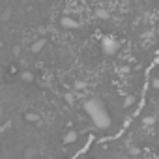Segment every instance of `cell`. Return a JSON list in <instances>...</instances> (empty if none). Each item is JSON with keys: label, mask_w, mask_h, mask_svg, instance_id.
<instances>
[{"label": "cell", "mask_w": 159, "mask_h": 159, "mask_svg": "<svg viewBox=\"0 0 159 159\" xmlns=\"http://www.w3.org/2000/svg\"><path fill=\"white\" fill-rule=\"evenodd\" d=\"M84 111L88 112V116L92 118L94 125L98 129H109L111 127V114L105 107V103L99 98H90L84 101Z\"/></svg>", "instance_id": "obj_1"}, {"label": "cell", "mask_w": 159, "mask_h": 159, "mask_svg": "<svg viewBox=\"0 0 159 159\" xmlns=\"http://www.w3.org/2000/svg\"><path fill=\"white\" fill-rule=\"evenodd\" d=\"M98 17H99V19H105V17H107V11H105V10H98Z\"/></svg>", "instance_id": "obj_9"}, {"label": "cell", "mask_w": 159, "mask_h": 159, "mask_svg": "<svg viewBox=\"0 0 159 159\" xmlns=\"http://www.w3.org/2000/svg\"><path fill=\"white\" fill-rule=\"evenodd\" d=\"M157 159H159V157H157Z\"/></svg>", "instance_id": "obj_14"}, {"label": "cell", "mask_w": 159, "mask_h": 159, "mask_svg": "<svg viewBox=\"0 0 159 159\" xmlns=\"http://www.w3.org/2000/svg\"><path fill=\"white\" fill-rule=\"evenodd\" d=\"M152 88L153 90H159V79H153V81H152Z\"/></svg>", "instance_id": "obj_8"}, {"label": "cell", "mask_w": 159, "mask_h": 159, "mask_svg": "<svg viewBox=\"0 0 159 159\" xmlns=\"http://www.w3.org/2000/svg\"><path fill=\"white\" fill-rule=\"evenodd\" d=\"M23 81H32V75H30L28 71H25V73H23Z\"/></svg>", "instance_id": "obj_10"}, {"label": "cell", "mask_w": 159, "mask_h": 159, "mask_svg": "<svg viewBox=\"0 0 159 159\" xmlns=\"http://www.w3.org/2000/svg\"><path fill=\"white\" fill-rule=\"evenodd\" d=\"M60 26L64 30H75V28H79V21L73 19V17H69V15H64L60 19Z\"/></svg>", "instance_id": "obj_3"}, {"label": "cell", "mask_w": 159, "mask_h": 159, "mask_svg": "<svg viewBox=\"0 0 159 159\" xmlns=\"http://www.w3.org/2000/svg\"><path fill=\"white\" fill-rule=\"evenodd\" d=\"M75 88H77V90H81V88H84V83H81V81H79V83H75Z\"/></svg>", "instance_id": "obj_12"}, {"label": "cell", "mask_w": 159, "mask_h": 159, "mask_svg": "<svg viewBox=\"0 0 159 159\" xmlns=\"http://www.w3.org/2000/svg\"><path fill=\"white\" fill-rule=\"evenodd\" d=\"M133 101H135V98H133V96H127V98L124 99V105H125V107H131Z\"/></svg>", "instance_id": "obj_6"}, {"label": "cell", "mask_w": 159, "mask_h": 159, "mask_svg": "<svg viewBox=\"0 0 159 159\" xmlns=\"http://www.w3.org/2000/svg\"><path fill=\"white\" fill-rule=\"evenodd\" d=\"M8 17H10V10H6V11H4V15H2V19H8Z\"/></svg>", "instance_id": "obj_13"}, {"label": "cell", "mask_w": 159, "mask_h": 159, "mask_svg": "<svg viewBox=\"0 0 159 159\" xmlns=\"http://www.w3.org/2000/svg\"><path fill=\"white\" fill-rule=\"evenodd\" d=\"M144 124H146V125L153 124V118H152V116H146V118H144Z\"/></svg>", "instance_id": "obj_11"}, {"label": "cell", "mask_w": 159, "mask_h": 159, "mask_svg": "<svg viewBox=\"0 0 159 159\" xmlns=\"http://www.w3.org/2000/svg\"><path fill=\"white\" fill-rule=\"evenodd\" d=\"M43 45H45V39H38V41L32 45V52H39V51L43 49Z\"/></svg>", "instance_id": "obj_5"}, {"label": "cell", "mask_w": 159, "mask_h": 159, "mask_svg": "<svg viewBox=\"0 0 159 159\" xmlns=\"http://www.w3.org/2000/svg\"><path fill=\"white\" fill-rule=\"evenodd\" d=\"M38 118H39L38 114H30V112L26 114V120H28V122H38Z\"/></svg>", "instance_id": "obj_7"}, {"label": "cell", "mask_w": 159, "mask_h": 159, "mask_svg": "<svg viewBox=\"0 0 159 159\" xmlns=\"http://www.w3.org/2000/svg\"><path fill=\"white\" fill-rule=\"evenodd\" d=\"M75 140H77V133H75V131H69V133L64 137V142H66V144H71V142H75Z\"/></svg>", "instance_id": "obj_4"}, {"label": "cell", "mask_w": 159, "mask_h": 159, "mask_svg": "<svg viewBox=\"0 0 159 159\" xmlns=\"http://www.w3.org/2000/svg\"><path fill=\"white\" fill-rule=\"evenodd\" d=\"M101 49H103L105 54L112 56V54H116V52L120 51V43H118L116 39H112V38H103V41H101Z\"/></svg>", "instance_id": "obj_2"}]
</instances>
